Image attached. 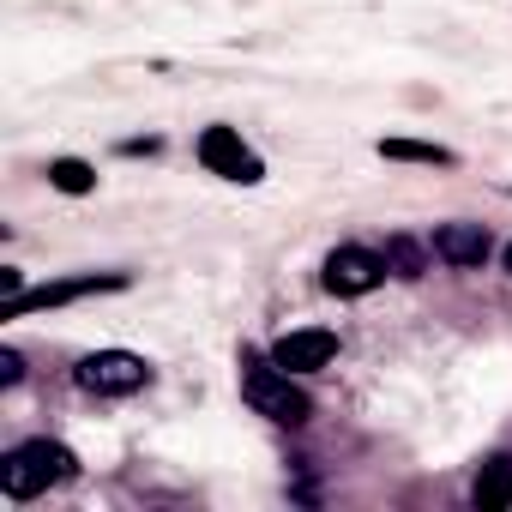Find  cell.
<instances>
[{
    "label": "cell",
    "instance_id": "1",
    "mask_svg": "<svg viewBox=\"0 0 512 512\" xmlns=\"http://www.w3.org/2000/svg\"><path fill=\"white\" fill-rule=\"evenodd\" d=\"M241 398L260 410L266 422H284V428H302L314 416V398L290 380V368L253 356V350H241Z\"/></svg>",
    "mask_w": 512,
    "mask_h": 512
},
{
    "label": "cell",
    "instance_id": "2",
    "mask_svg": "<svg viewBox=\"0 0 512 512\" xmlns=\"http://www.w3.org/2000/svg\"><path fill=\"white\" fill-rule=\"evenodd\" d=\"M67 476H73V452L61 440H25L0 458V488H7V500H37Z\"/></svg>",
    "mask_w": 512,
    "mask_h": 512
},
{
    "label": "cell",
    "instance_id": "3",
    "mask_svg": "<svg viewBox=\"0 0 512 512\" xmlns=\"http://www.w3.org/2000/svg\"><path fill=\"white\" fill-rule=\"evenodd\" d=\"M73 380L91 392V398H133L151 386V362L133 356V350H97L73 368Z\"/></svg>",
    "mask_w": 512,
    "mask_h": 512
},
{
    "label": "cell",
    "instance_id": "4",
    "mask_svg": "<svg viewBox=\"0 0 512 512\" xmlns=\"http://www.w3.org/2000/svg\"><path fill=\"white\" fill-rule=\"evenodd\" d=\"M103 290H127V272H85V278H61V284H43V290H19V296H7V320H19V314H31V308H67V302H79V296H103Z\"/></svg>",
    "mask_w": 512,
    "mask_h": 512
},
{
    "label": "cell",
    "instance_id": "5",
    "mask_svg": "<svg viewBox=\"0 0 512 512\" xmlns=\"http://www.w3.org/2000/svg\"><path fill=\"white\" fill-rule=\"evenodd\" d=\"M386 284V253L374 247H332L326 253V290L332 296H368Z\"/></svg>",
    "mask_w": 512,
    "mask_h": 512
},
{
    "label": "cell",
    "instance_id": "6",
    "mask_svg": "<svg viewBox=\"0 0 512 512\" xmlns=\"http://www.w3.org/2000/svg\"><path fill=\"white\" fill-rule=\"evenodd\" d=\"M199 163H205L211 175H223V181H241V187H253V181L266 175V163L241 145L235 127H205V133H199Z\"/></svg>",
    "mask_w": 512,
    "mask_h": 512
},
{
    "label": "cell",
    "instance_id": "7",
    "mask_svg": "<svg viewBox=\"0 0 512 512\" xmlns=\"http://www.w3.org/2000/svg\"><path fill=\"white\" fill-rule=\"evenodd\" d=\"M332 356H338V332H326V326H302V332H284L272 344V362L290 374H320Z\"/></svg>",
    "mask_w": 512,
    "mask_h": 512
},
{
    "label": "cell",
    "instance_id": "8",
    "mask_svg": "<svg viewBox=\"0 0 512 512\" xmlns=\"http://www.w3.org/2000/svg\"><path fill=\"white\" fill-rule=\"evenodd\" d=\"M488 247H494V241H488L482 223H440V229H434V260H446V266H464V272H470V266L488 260Z\"/></svg>",
    "mask_w": 512,
    "mask_h": 512
},
{
    "label": "cell",
    "instance_id": "9",
    "mask_svg": "<svg viewBox=\"0 0 512 512\" xmlns=\"http://www.w3.org/2000/svg\"><path fill=\"white\" fill-rule=\"evenodd\" d=\"M470 500H476L482 512H506V506H512V458H506V452H494V458L476 470Z\"/></svg>",
    "mask_w": 512,
    "mask_h": 512
},
{
    "label": "cell",
    "instance_id": "10",
    "mask_svg": "<svg viewBox=\"0 0 512 512\" xmlns=\"http://www.w3.org/2000/svg\"><path fill=\"white\" fill-rule=\"evenodd\" d=\"M380 157L386 163H428V169H452L458 163L446 145H422V139H380Z\"/></svg>",
    "mask_w": 512,
    "mask_h": 512
},
{
    "label": "cell",
    "instance_id": "11",
    "mask_svg": "<svg viewBox=\"0 0 512 512\" xmlns=\"http://www.w3.org/2000/svg\"><path fill=\"white\" fill-rule=\"evenodd\" d=\"M428 253H434V241L422 247L416 235H392V241H386V272H398V278H422V272H428Z\"/></svg>",
    "mask_w": 512,
    "mask_h": 512
},
{
    "label": "cell",
    "instance_id": "12",
    "mask_svg": "<svg viewBox=\"0 0 512 512\" xmlns=\"http://www.w3.org/2000/svg\"><path fill=\"white\" fill-rule=\"evenodd\" d=\"M49 187L79 199V193H91V187H97V169H91L85 157H55V163H49Z\"/></svg>",
    "mask_w": 512,
    "mask_h": 512
},
{
    "label": "cell",
    "instance_id": "13",
    "mask_svg": "<svg viewBox=\"0 0 512 512\" xmlns=\"http://www.w3.org/2000/svg\"><path fill=\"white\" fill-rule=\"evenodd\" d=\"M25 380V356L19 350H0V386H19Z\"/></svg>",
    "mask_w": 512,
    "mask_h": 512
},
{
    "label": "cell",
    "instance_id": "14",
    "mask_svg": "<svg viewBox=\"0 0 512 512\" xmlns=\"http://www.w3.org/2000/svg\"><path fill=\"white\" fill-rule=\"evenodd\" d=\"M157 151V139H121V157H151Z\"/></svg>",
    "mask_w": 512,
    "mask_h": 512
},
{
    "label": "cell",
    "instance_id": "15",
    "mask_svg": "<svg viewBox=\"0 0 512 512\" xmlns=\"http://www.w3.org/2000/svg\"><path fill=\"white\" fill-rule=\"evenodd\" d=\"M506 272H512V247H506Z\"/></svg>",
    "mask_w": 512,
    "mask_h": 512
}]
</instances>
